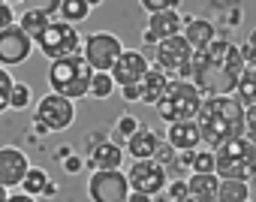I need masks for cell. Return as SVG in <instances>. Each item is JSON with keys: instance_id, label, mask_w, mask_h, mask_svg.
<instances>
[{"instance_id": "7dc6e473", "label": "cell", "mask_w": 256, "mask_h": 202, "mask_svg": "<svg viewBox=\"0 0 256 202\" xmlns=\"http://www.w3.org/2000/svg\"><path fill=\"white\" fill-rule=\"evenodd\" d=\"M6 196H10V190H6L4 184H0V202H6Z\"/></svg>"}, {"instance_id": "4dcf8cb0", "label": "cell", "mask_w": 256, "mask_h": 202, "mask_svg": "<svg viewBox=\"0 0 256 202\" xmlns=\"http://www.w3.org/2000/svg\"><path fill=\"white\" fill-rule=\"evenodd\" d=\"M193 172H214V151L205 148V151H193V163H190Z\"/></svg>"}, {"instance_id": "cb8c5ba5", "label": "cell", "mask_w": 256, "mask_h": 202, "mask_svg": "<svg viewBox=\"0 0 256 202\" xmlns=\"http://www.w3.org/2000/svg\"><path fill=\"white\" fill-rule=\"evenodd\" d=\"M247 199H250V184H247V181H229V178H220L217 202H247Z\"/></svg>"}, {"instance_id": "44dd1931", "label": "cell", "mask_w": 256, "mask_h": 202, "mask_svg": "<svg viewBox=\"0 0 256 202\" xmlns=\"http://www.w3.org/2000/svg\"><path fill=\"white\" fill-rule=\"evenodd\" d=\"M169 72H163L160 66H151L148 72H145V78L139 82V88H142V100L148 106H157L160 100H163V94H166V88H169Z\"/></svg>"}, {"instance_id": "f907efd6", "label": "cell", "mask_w": 256, "mask_h": 202, "mask_svg": "<svg viewBox=\"0 0 256 202\" xmlns=\"http://www.w3.org/2000/svg\"><path fill=\"white\" fill-rule=\"evenodd\" d=\"M181 202H193V199H181Z\"/></svg>"}, {"instance_id": "816d5d0a", "label": "cell", "mask_w": 256, "mask_h": 202, "mask_svg": "<svg viewBox=\"0 0 256 202\" xmlns=\"http://www.w3.org/2000/svg\"><path fill=\"white\" fill-rule=\"evenodd\" d=\"M247 202H250V199H247Z\"/></svg>"}, {"instance_id": "7402d4cb", "label": "cell", "mask_w": 256, "mask_h": 202, "mask_svg": "<svg viewBox=\"0 0 256 202\" xmlns=\"http://www.w3.org/2000/svg\"><path fill=\"white\" fill-rule=\"evenodd\" d=\"M48 24H52V16L42 12V10H24V12L18 16V28H22L34 42L42 36V30H46Z\"/></svg>"}, {"instance_id": "8992f818", "label": "cell", "mask_w": 256, "mask_h": 202, "mask_svg": "<svg viewBox=\"0 0 256 202\" xmlns=\"http://www.w3.org/2000/svg\"><path fill=\"white\" fill-rule=\"evenodd\" d=\"M154 66H160L163 72H169L181 82H193V48H190V42L181 34L157 42Z\"/></svg>"}, {"instance_id": "603a6c76", "label": "cell", "mask_w": 256, "mask_h": 202, "mask_svg": "<svg viewBox=\"0 0 256 202\" xmlns=\"http://www.w3.org/2000/svg\"><path fill=\"white\" fill-rule=\"evenodd\" d=\"M232 96L238 100L244 109L256 106V66H244L241 82H238V88H235V94H232Z\"/></svg>"}, {"instance_id": "6da1fadb", "label": "cell", "mask_w": 256, "mask_h": 202, "mask_svg": "<svg viewBox=\"0 0 256 202\" xmlns=\"http://www.w3.org/2000/svg\"><path fill=\"white\" fill-rule=\"evenodd\" d=\"M244 72L241 48L229 40H214L208 48L193 52V84L202 96H232Z\"/></svg>"}, {"instance_id": "ee69618b", "label": "cell", "mask_w": 256, "mask_h": 202, "mask_svg": "<svg viewBox=\"0 0 256 202\" xmlns=\"http://www.w3.org/2000/svg\"><path fill=\"white\" fill-rule=\"evenodd\" d=\"M34 130H36L40 136H46V133H48V127H46V124H40V121H34Z\"/></svg>"}, {"instance_id": "4fadbf2b", "label": "cell", "mask_w": 256, "mask_h": 202, "mask_svg": "<svg viewBox=\"0 0 256 202\" xmlns=\"http://www.w3.org/2000/svg\"><path fill=\"white\" fill-rule=\"evenodd\" d=\"M151 70V60L142 54V52H136V48H124V54L118 58V64L112 66V78H114V84H120V88H126V84H139L142 78H145V72Z\"/></svg>"}, {"instance_id": "9a60e30c", "label": "cell", "mask_w": 256, "mask_h": 202, "mask_svg": "<svg viewBox=\"0 0 256 202\" xmlns=\"http://www.w3.org/2000/svg\"><path fill=\"white\" fill-rule=\"evenodd\" d=\"M166 142H169L175 151H196V148L202 145L199 124H196V121H175V124H169Z\"/></svg>"}, {"instance_id": "f6af8a7d", "label": "cell", "mask_w": 256, "mask_h": 202, "mask_svg": "<svg viewBox=\"0 0 256 202\" xmlns=\"http://www.w3.org/2000/svg\"><path fill=\"white\" fill-rule=\"evenodd\" d=\"M244 46H250V48H256V28L250 30V36H247V42H244Z\"/></svg>"}, {"instance_id": "7a4b0ae2", "label": "cell", "mask_w": 256, "mask_h": 202, "mask_svg": "<svg viewBox=\"0 0 256 202\" xmlns=\"http://www.w3.org/2000/svg\"><path fill=\"white\" fill-rule=\"evenodd\" d=\"M196 124H199L202 142H208L211 151H217L229 139L244 136V106L235 96H205Z\"/></svg>"}, {"instance_id": "e575fe53", "label": "cell", "mask_w": 256, "mask_h": 202, "mask_svg": "<svg viewBox=\"0 0 256 202\" xmlns=\"http://www.w3.org/2000/svg\"><path fill=\"white\" fill-rule=\"evenodd\" d=\"M244 136L256 145V106L244 109Z\"/></svg>"}, {"instance_id": "8fae6325", "label": "cell", "mask_w": 256, "mask_h": 202, "mask_svg": "<svg viewBox=\"0 0 256 202\" xmlns=\"http://www.w3.org/2000/svg\"><path fill=\"white\" fill-rule=\"evenodd\" d=\"M126 181H130V190L148 193V196H160L169 184L166 178V166H160L154 157L148 160H133L130 172H126Z\"/></svg>"}, {"instance_id": "bcb514c9", "label": "cell", "mask_w": 256, "mask_h": 202, "mask_svg": "<svg viewBox=\"0 0 256 202\" xmlns=\"http://www.w3.org/2000/svg\"><path fill=\"white\" fill-rule=\"evenodd\" d=\"M70 154H72L70 148H58V160H64V157H70Z\"/></svg>"}, {"instance_id": "ffe728a7", "label": "cell", "mask_w": 256, "mask_h": 202, "mask_svg": "<svg viewBox=\"0 0 256 202\" xmlns=\"http://www.w3.org/2000/svg\"><path fill=\"white\" fill-rule=\"evenodd\" d=\"M148 30L163 42V40L178 36V34L184 30V18H181L178 10H163V12H154V16L148 18Z\"/></svg>"}, {"instance_id": "9c48e42d", "label": "cell", "mask_w": 256, "mask_h": 202, "mask_svg": "<svg viewBox=\"0 0 256 202\" xmlns=\"http://www.w3.org/2000/svg\"><path fill=\"white\" fill-rule=\"evenodd\" d=\"M34 121L46 124L48 133H60V130L72 127V121H76V103L52 90V94L40 96V103L34 109Z\"/></svg>"}, {"instance_id": "d4e9b609", "label": "cell", "mask_w": 256, "mask_h": 202, "mask_svg": "<svg viewBox=\"0 0 256 202\" xmlns=\"http://www.w3.org/2000/svg\"><path fill=\"white\" fill-rule=\"evenodd\" d=\"M58 12H60V22H70V24H82V22L90 16V6L84 4V0H64Z\"/></svg>"}, {"instance_id": "30bf717a", "label": "cell", "mask_w": 256, "mask_h": 202, "mask_svg": "<svg viewBox=\"0 0 256 202\" xmlns=\"http://www.w3.org/2000/svg\"><path fill=\"white\" fill-rule=\"evenodd\" d=\"M88 196H90V202H126V196H130V181H126V175L120 169L90 172Z\"/></svg>"}, {"instance_id": "52a82bcc", "label": "cell", "mask_w": 256, "mask_h": 202, "mask_svg": "<svg viewBox=\"0 0 256 202\" xmlns=\"http://www.w3.org/2000/svg\"><path fill=\"white\" fill-rule=\"evenodd\" d=\"M82 34L76 30V24L70 22H52L42 36L36 40V48L48 58V60H60V58H70V54H78L82 52Z\"/></svg>"}, {"instance_id": "d6986e66", "label": "cell", "mask_w": 256, "mask_h": 202, "mask_svg": "<svg viewBox=\"0 0 256 202\" xmlns=\"http://www.w3.org/2000/svg\"><path fill=\"white\" fill-rule=\"evenodd\" d=\"M157 145H160V136H157L151 127H139L130 139H126L124 151L130 154L133 160H148V157L157 154Z\"/></svg>"}, {"instance_id": "e0dca14e", "label": "cell", "mask_w": 256, "mask_h": 202, "mask_svg": "<svg viewBox=\"0 0 256 202\" xmlns=\"http://www.w3.org/2000/svg\"><path fill=\"white\" fill-rule=\"evenodd\" d=\"M181 36L190 42L193 52H202V48H208V46L217 40V28H214L208 18H184Z\"/></svg>"}, {"instance_id": "f35d334b", "label": "cell", "mask_w": 256, "mask_h": 202, "mask_svg": "<svg viewBox=\"0 0 256 202\" xmlns=\"http://www.w3.org/2000/svg\"><path fill=\"white\" fill-rule=\"evenodd\" d=\"M120 96L126 103H136V100H142V88L139 84H126V88H120Z\"/></svg>"}, {"instance_id": "83f0119b", "label": "cell", "mask_w": 256, "mask_h": 202, "mask_svg": "<svg viewBox=\"0 0 256 202\" xmlns=\"http://www.w3.org/2000/svg\"><path fill=\"white\" fill-rule=\"evenodd\" d=\"M114 78L108 72H94V82H90V94L88 96H96V100H108L114 94Z\"/></svg>"}, {"instance_id": "1f68e13d", "label": "cell", "mask_w": 256, "mask_h": 202, "mask_svg": "<svg viewBox=\"0 0 256 202\" xmlns=\"http://www.w3.org/2000/svg\"><path fill=\"white\" fill-rule=\"evenodd\" d=\"M139 4H142V10L145 12H163V10H178L181 6V0H139Z\"/></svg>"}, {"instance_id": "74e56055", "label": "cell", "mask_w": 256, "mask_h": 202, "mask_svg": "<svg viewBox=\"0 0 256 202\" xmlns=\"http://www.w3.org/2000/svg\"><path fill=\"white\" fill-rule=\"evenodd\" d=\"M60 163H64V172H70V175H78V172L84 169V160H82V157H76V154L64 157Z\"/></svg>"}, {"instance_id": "7bdbcfd3", "label": "cell", "mask_w": 256, "mask_h": 202, "mask_svg": "<svg viewBox=\"0 0 256 202\" xmlns=\"http://www.w3.org/2000/svg\"><path fill=\"white\" fill-rule=\"evenodd\" d=\"M54 193H58V184H52V181H48V184H46V190H42V196H54Z\"/></svg>"}, {"instance_id": "ac0fdd59", "label": "cell", "mask_w": 256, "mask_h": 202, "mask_svg": "<svg viewBox=\"0 0 256 202\" xmlns=\"http://www.w3.org/2000/svg\"><path fill=\"white\" fill-rule=\"evenodd\" d=\"M217 187H220L217 172H193L187 178V196L193 202H217Z\"/></svg>"}, {"instance_id": "f1b7e54d", "label": "cell", "mask_w": 256, "mask_h": 202, "mask_svg": "<svg viewBox=\"0 0 256 202\" xmlns=\"http://www.w3.org/2000/svg\"><path fill=\"white\" fill-rule=\"evenodd\" d=\"M30 100H34L30 88L22 84V82H16V84H12V94H10V109H12V112H24V109L30 106Z\"/></svg>"}, {"instance_id": "484cf974", "label": "cell", "mask_w": 256, "mask_h": 202, "mask_svg": "<svg viewBox=\"0 0 256 202\" xmlns=\"http://www.w3.org/2000/svg\"><path fill=\"white\" fill-rule=\"evenodd\" d=\"M52 178L46 175V169H36V166H30L28 169V175H24V181H22V187H24V193L28 196H42V190H46V184H48Z\"/></svg>"}, {"instance_id": "3957f363", "label": "cell", "mask_w": 256, "mask_h": 202, "mask_svg": "<svg viewBox=\"0 0 256 202\" xmlns=\"http://www.w3.org/2000/svg\"><path fill=\"white\" fill-rule=\"evenodd\" d=\"M90 82H94V70L82 52L60 58V60H52V66H48V88L54 94L72 100V103L90 94Z\"/></svg>"}, {"instance_id": "d590c367", "label": "cell", "mask_w": 256, "mask_h": 202, "mask_svg": "<svg viewBox=\"0 0 256 202\" xmlns=\"http://www.w3.org/2000/svg\"><path fill=\"white\" fill-rule=\"evenodd\" d=\"M60 4H64V0H28V10H42V12L54 16L60 10Z\"/></svg>"}, {"instance_id": "681fc988", "label": "cell", "mask_w": 256, "mask_h": 202, "mask_svg": "<svg viewBox=\"0 0 256 202\" xmlns=\"http://www.w3.org/2000/svg\"><path fill=\"white\" fill-rule=\"evenodd\" d=\"M4 4H10V6H16V4H24V0H4Z\"/></svg>"}, {"instance_id": "d6a6232c", "label": "cell", "mask_w": 256, "mask_h": 202, "mask_svg": "<svg viewBox=\"0 0 256 202\" xmlns=\"http://www.w3.org/2000/svg\"><path fill=\"white\" fill-rule=\"evenodd\" d=\"M181 199H190L187 196V181H169L166 184V202H181Z\"/></svg>"}, {"instance_id": "8d00e7d4", "label": "cell", "mask_w": 256, "mask_h": 202, "mask_svg": "<svg viewBox=\"0 0 256 202\" xmlns=\"http://www.w3.org/2000/svg\"><path fill=\"white\" fill-rule=\"evenodd\" d=\"M12 24H16V12H12V6L0 0V30H6V28H12Z\"/></svg>"}, {"instance_id": "7c38bea8", "label": "cell", "mask_w": 256, "mask_h": 202, "mask_svg": "<svg viewBox=\"0 0 256 202\" xmlns=\"http://www.w3.org/2000/svg\"><path fill=\"white\" fill-rule=\"evenodd\" d=\"M34 40L18 28V22L6 30H0V66H18L30 58L34 52Z\"/></svg>"}, {"instance_id": "c3c4849f", "label": "cell", "mask_w": 256, "mask_h": 202, "mask_svg": "<svg viewBox=\"0 0 256 202\" xmlns=\"http://www.w3.org/2000/svg\"><path fill=\"white\" fill-rule=\"evenodd\" d=\"M84 4H88V6L94 10V6H100V4H102V0H84Z\"/></svg>"}, {"instance_id": "277c9868", "label": "cell", "mask_w": 256, "mask_h": 202, "mask_svg": "<svg viewBox=\"0 0 256 202\" xmlns=\"http://www.w3.org/2000/svg\"><path fill=\"white\" fill-rule=\"evenodd\" d=\"M214 172L217 178L229 181H250L256 178V145L247 136H235L214 151Z\"/></svg>"}, {"instance_id": "ab89813d", "label": "cell", "mask_w": 256, "mask_h": 202, "mask_svg": "<svg viewBox=\"0 0 256 202\" xmlns=\"http://www.w3.org/2000/svg\"><path fill=\"white\" fill-rule=\"evenodd\" d=\"M154 196H148V193H139V190H130V196H126V202H151Z\"/></svg>"}, {"instance_id": "b9f144b4", "label": "cell", "mask_w": 256, "mask_h": 202, "mask_svg": "<svg viewBox=\"0 0 256 202\" xmlns=\"http://www.w3.org/2000/svg\"><path fill=\"white\" fill-rule=\"evenodd\" d=\"M108 136L102 133V130H96V136H90V142H88V148H94V145H100V142H106Z\"/></svg>"}, {"instance_id": "2e32d148", "label": "cell", "mask_w": 256, "mask_h": 202, "mask_svg": "<svg viewBox=\"0 0 256 202\" xmlns=\"http://www.w3.org/2000/svg\"><path fill=\"white\" fill-rule=\"evenodd\" d=\"M120 163H124V148H120V145H114L112 139H106V142L94 145V148H90V154H88V166H90L94 172L120 169Z\"/></svg>"}, {"instance_id": "5b68a950", "label": "cell", "mask_w": 256, "mask_h": 202, "mask_svg": "<svg viewBox=\"0 0 256 202\" xmlns=\"http://www.w3.org/2000/svg\"><path fill=\"white\" fill-rule=\"evenodd\" d=\"M202 100H205V96L199 94V88H196L193 82L172 78L169 88H166V94H163V100H160L154 109H157L160 121H166V124H175V121H196V115H199V109H202Z\"/></svg>"}, {"instance_id": "4316f807", "label": "cell", "mask_w": 256, "mask_h": 202, "mask_svg": "<svg viewBox=\"0 0 256 202\" xmlns=\"http://www.w3.org/2000/svg\"><path fill=\"white\" fill-rule=\"evenodd\" d=\"M139 127H142V124H139V118H133V115H120V118H118V124H114L112 142L124 148V145H126V139H130V136H133Z\"/></svg>"}, {"instance_id": "5bb4252c", "label": "cell", "mask_w": 256, "mask_h": 202, "mask_svg": "<svg viewBox=\"0 0 256 202\" xmlns=\"http://www.w3.org/2000/svg\"><path fill=\"white\" fill-rule=\"evenodd\" d=\"M28 169H30V160L22 148H0V184L6 190L22 187Z\"/></svg>"}, {"instance_id": "f546056e", "label": "cell", "mask_w": 256, "mask_h": 202, "mask_svg": "<svg viewBox=\"0 0 256 202\" xmlns=\"http://www.w3.org/2000/svg\"><path fill=\"white\" fill-rule=\"evenodd\" d=\"M12 84H16V78L10 76V70H6V66H0V112H6V109H10Z\"/></svg>"}, {"instance_id": "ba28073f", "label": "cell", "mask_w": 256, "mask_h": 202, "mask_svg": "<svg viewBox=\"0 0 256 202\" xmlns=\"http://www.w3.org/2000/svg\"><path fill=\"white\" fill-rule=\"evenodd\" d=\"M82 54H84V60L90 64L94 72H112L118 58L124 54V42H120V36H114L108 30H94L82 42Z\"/></svg>"}, {"instance_id": "836d02e7", "label": "cell", "mask_w": 256, "mask_h": 202, "mask_svg": "<svg viewBox=\"0 0 256 202\" xmlns=\"http://www.w3.org/2000/svg\"><path fill=\"white\" fill-rule=\"evenodd\" d=\"M175 157H178V151H175L169 142H160V145H157V154H154V160H157L160 166H172V163H175Z\"/></svg>"}, {"instance_id": "60d3db41", "label": "cell", "mask_w": 256, "mask_h": 202, "mask_svg": "<svg viewBox=\"0 0 256 202\" xmlns=\"http://www.w3.org/2000/svg\"><path fill=\"white\" fill-rule=\"evenodd\" d=\"M6 202H36V199H34V196H28V193L22 190V193H10V196H6Z\"/></svg>"}]
</instances>
